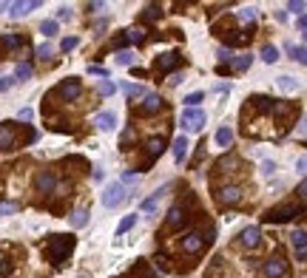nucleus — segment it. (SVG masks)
<instances>
[{
	"instance_id": "obj_26",
	"label": "nucleus",
	"mask_w": 307,
	"mask_h": 278,
	"mask_svg": "<svg viewBox=\"0 0 307 278\" xmlns=\"http://www.w3.org/2000/svg\"><path fill=\"white\" fill-rule=\"evenodd\" d=\"M262 60L267 62V66H273V62L279 60V48H276V46H270V43H267V46H264V48H262Z\"/></svg>"
},
{
	"instance_id": "obj_6",
	"label": "nucleus",
	"mask_w": 307,
	"mask_h": 278,
	"mask_svg": "<svg viewBox=\"0 0 307 278\" xmlns=\"http://www.w3.org/2000/svg\"><path fill=\"white\" fill-rule=\"evenodd\" d=\"M80 91H83V86H80V80H66V82H60V88H57V96H60L63 102H74L80 96Z\"/></svg>"
},
{
	"instance_id": "obj_17",
	"label": "nucleus",
	"mask_w": 307,
	"mask_h": 278,
	"mask_svg": "<svg viewBox=\"0 0 307 278\" xmlns=\"http://www.w3.org/2000/svg\"><path fill=\"white\" fill-rule=\"evenodd\" d=\"M40 6V0H29V3H9V14L12 18H23V14H29L32 9H37Z\"/></svg>"
},
{
	"instance_id": "obj_1",
	"label": "nucleus",
	"mask_w": 307,
	"mask_h": 278,
	"mask_svg": "<svg viewBox=\"0 0 307 278\" xmlns=\"http://www.w3.org/2000/svg\"><path fill=\"white\" fill-rule=\"evenodd\" d=\"M71 250H74V236H52L49 247H46V258L60 264V261H66L71 256Z\"/></svg>"
},
{
	"instance_id": "obj_12",
	"label": "nucleus",
	"mask_w": 307,
	"mask_h": 278,
	"mask_svg": "<svg viewBox=\"0 0 307 278\" xmlns=\"http://www.w3.org/2000/svg\"><path fill=\"white\" fill-rule=\"evenodd\" d=\"M179 62H182V57H179V54H176V52L174 54L168 52V54H159V57H157V68L162 71V74H168V71H174Z\"/></svg>"
},
{
	"instance_id": "obj_27",
	"label": "nucleus",
	"mask_w": 307,
	"mask_h": 278,
	"mask_svg": "<svg viewBox=\"0 0 307 278\" xmlns=\"http://www.w3.org/2000/svg\"><path fill=\"white\" fill-rule=\"evenodd\" d=\"M287 52L293 54V60H296V62L307 66V48H304V46H287Z\"/></svg>"
},
{
	"instance_id": "obj_32",
	"label": "nucleus",
	"mask_w": 307,
	"mask_h": 278,
	"mask_svg": "<svg viewBox=\"0 0 307 278\" xmlns=\"http://www.w3.org/2000/svg\"><path fill=\"white\" fill-rule=\"evenodd\" d=\"M162 18V9L159 6H148V9L142 12V20H159Z\"/></svg>"
},
{
	"instance_id": "obj_23",
	"label": "nucleus",
	"mask_w": 307,
	"mask_h": 278,
	"mask_svg": "<svg viewBox=\"0 0 307 278\" xmlns=\"http://www.w3.org/2000/svg\"><path fill=\"white\" fill-rule=\"evenodd\" d=\"M185 154H188V139L176 136L174 139V159H176V162H185Z\"/></svg>"
},
{
	"instance_id": "obj_24",
	"label": "nucleus",
	"mask_w": 307,
	"mask_h": 278,
	"mask_svg": "<svg viewBox=\"0 0 307 278\" xmlns=\"http://www.w3.org/2000/svg\"><path fill=\"white\" fill-rule=\"evenodd\" d=\"M250 102L259 108V111H273V105H276V100H270V96H250Z\"/></svg>"
},
{
	"instance_id": "obj_16",
	"label": "nucleus",
	"mask_w": 307,
	"mask_h": 278,
	"mask_svg": "<svg viewBox=\"0 0 307 278\" xmlns=\"http://www.w3.org/2000/svg\"><path fill=\"white\" fill-rule=\"evenodd\" d=\"M239 238H242V244H245V247H256V244H259V238H262V230H259L256 224H250V227H245V230H242V236H239Z\"/></svg>"
},
{
	"instance_id": "obj_11",
	"label": "nucleus",
	"mask_w": 307,
	"mask_h": 278,
	"mask_svg": "<svg viewBox=\"0 0 307 278\" xmlns=\"http://www.w3.org/2000/svg\"><path fill=\"white\" fill-rule=\"evenodd\" d=\"M179 247H182V252H202V247H205V236H199V233H188L182 238V244H179Z\"/></svg>"
},
{
	"instance_id": "obj_43",
	"label": "nucleus",
	"mask_w": 307,
	"mask_h": 278,
	"mask_svg": "<svg viewBox=\"0 0 307 278\" xmlns=\"http://www.w3.org/2000/svg\"><path fill=\"white\" fill-rule=\"evenodd\" d=\"M230 60H233V54H230V48H228V46H222V48H219V62L225 66V62H230Z\"/></svg>"
},
{
	"instance_id": "obj_46",
	"label": "nucleus",
	"mask_w": 307,
	"mask_h": 278,
	"mask_svg": "<svg viewBox=\"0 0 307 278\" xmlns=\"http://www.w3.org/2000/svg\"><path fill=\"white\" fill-rule=\"evenodd\" d=\"M12 86H15V77H0V91H3V94H6Z\"/></svg>"
},
{
	"instance_id": "obj_48",
	"label": "nucleus",
	"mask_w": 307,
	"mask_h": 278,
	"mask_svg": "<svg viewBox=\"0 0 307 278\" xmlns=\"http://www.w3.org/2000/svg\"><path fill=\"white\" fill-rule=\"evenodd\" d=\"M296 170H298V174H307V156H298L296 159Z\"/></svg>"
},
{
	"instance_id": "obj_38",
	"label": "nucleus",
	"mask_w": 307,
	"mask_h": 278,
	"mask_svg": "<svg viewBox=\"0 0 307 278\" xmlns=\"http://www.w3.org/2000/svg\"><path fill=\"white\" fill-rule=\"evenodd\" d=\"M253 18H256V9H253V6H245V9L239 12V20H242V23H250Z\"/></svg>"
},
{
	"instance_id": "obj_44",
	"label": "nucleus",
	"mask_w": 307,
	"mask_h": 278,
	"mask_svg": "<svg viewBox=\"0 0 307 278\" xmlns=\"http://www.w3.org/2000/svg\"><path fill=\"white\" fill-rule=\"evenodd\" d=\"M273 170H276V162H273V159H264V162H262V174L264 176H273Z\"/></svg>"
},
{
	"instance_id": "obj_30",
	"label": "nucleus",
	"mask_w": 307,
	"mask_h": 278,
	"mask_svg": "<svg viewBox=\"0 0 307 278\" xmlns=\"http://www.w3.org/2000/svg\"><path fill=\"white\" fill-rule=\"evenodd\" d=\"M3 46H6V48H20V46H23V37L20 34H3Z\"/></svg>"
},
{
	"instance_id": "obj_18",
	"label": "nucleus",
	"mask_w": 307,
	"mask_h": 278,
	"mask_svg": "<svg viewBox=\"0 0 307 278\" xmlns=\"http://www.w3.org/2000/svg\"><path fill=\"white\" fill-rule=\"evenodd\" d=\"M145 150H148V162H154V159L165 150V139L162 136H154V139H148V145H145Z\"/></svg>"
},
{
	"instance_id": "obj_41",
	"label": "nucleus",
	"mask_w": 307,
	"mask_h": 278,
	"mask_svg": "<svg viewBox=\"0 0 307 278\" xmlns=\"http://www.w3.org/2000/svg\"><path fill=\"white\" fill-rule=\"evenodd\" d=\"M12 270H15V264H12L9 258H3V261H0V278H6V276L12 272Z\"/></svg>"
},
{
	"instance_id": "obj_8",
	"label": "nucleus",
	"mask_w": 307,
	"mask_h": 278,
	"mask_svg": "<svg viewBox=\"0 0 307 278\" xmlns=\"http://www.w3.org/2000/svg\"><path fill=\"white\" fill-rule=\"evenodd\" d=\"M262 272H264V278H284L287 276V264H284L281 258H267Z\"/></svg>"
},
{
	"instance_id": "obj_15",
	"label": "nucleus",
	"mask_w": 307,
	"mask_h": 278,
	"mask_svg": "<svg viewBox=\"0 0 307 278\" xmlns=\"http://www.w3.org/2000/svg\"><path fill=\"white\" fill-rule=\"evenodd\" d=\"M94 125L100 130H111L117 125V114L114 111H100L97 114V120H94Z\"/></svg>"
},
{
	"instance_id": "obj_54",
	"label": "nucleus",
	"mask_w": 307,
	"mask_h": 278,
	"mask_svg": "<svg viewBox=\"0 0 307 278\" xmlns=\"http://www.w3.org/2000/svg\"><path fill=\"white\" fill-rule=\"evenodd\" d=\"M298 136H307V114L301 116V125H298Z\"/></svg>"
},
{
	"instance_id": "obj_31",
	"label": "nucleus",
	"mask_w": 307,
	"mask_h": 278,
	"mask_svg": "<svg viewBox=\"0 0 307 278\" xmlns=\"http://www.w3.org/2000/svg\"><path fill=\"white\" fill-rule=\"evenodd\" d=\"M123 91H125V96H145V88L142 86H128V82H123Z\"/></svg>"
},
{
	"instance_id": "obj_42",
	"label": "nucleus",
	"mask_w": 307,
	"mask_h": 278,
	"mask_svg": "<svg viewBox=\"0 0 307 278\" xmlns=\"http://www.w3.org/2000/svg\"><path fill=\"white\" fill-rule=\"evenodd\" d=\"M140 208H142V213H157V199H145Z\"/></svg>"
},
{
	"instance_id": "obj_52",
	"label": "nucleus",
	"mask_w": 307,
	"mask_h": 278,
	"mask_svg": "<svg viewBox=\"0 0 307 278\" xmlns=\"http://www.w3.org/2000/svg\"><path fill=\"white\" fill-rule=\"evenodd\" d=\"M18 204H0V216H6V213H15Z\"/></svg>"
},
{
	"instance_id": "obj_35",
	"label": "nucleus",
	"mask_w": 307,
	"mask_h": 278,
	"mask_svg": "<svg viewBox=\"0 0 307 278\" xmlns=\"http://www.w3.org/2000/svg\"><path fill=\"white\" fill-rule=\"evenodd\" d=\"M202 96H205L202 91H193V94H188V96H185V105H188V108H196V105L202 102Z\"/></svg>"
},
{
	"instance_id": "obj_53",
	"label": "nucleus",
	"mask_w": 307,
	"mask_h": 278,
	"mask_svg": "<svg viewBox=\"0 0 307 278\" xmlns=\"http://www.w3.org/2000/svg\"><path fill=\"white\" fill-rule=\"evenodd\" d=\"M57 18H60V20H71V9H69V6H63V9L57 12Z\"/></svg>"
},
{
	"instance_id": "obj_50",
	"label": "nucleus",
	"mask_w": 307,
	"mask_h": 278,
	"mask_svg": "<svg viewBox=\"0 0 307 278\" xmlns=\"http://www.w3.org/2000/svg\"><path fill=\"white\" fill-rule=\"evenodd\" d=\"M88 71H91V74H97V77H106V80H108V71L103 68V66H91Z\"/></svg>"
},
{
	"instance_id": "obj_13",
	"label": "nucleus",
	"mask_w": 307,
	"mask_h": 278,
	"mask_svg": "<svg viewBox=\"0 0 307 278\" xmlns=\"http://www.w3.org/2000/svg\"><path fill=\"white\" fill-rule=\"evenodd\" d=\"M15 142H18V136H15V128H12L9 122H3V125H0V150L15 148Z\"/></svg>"
},
{
	"instance_id": "obj_39",
	"label": "nucleus",
	"mask_w": 307,
	"mask_h": 278,
	"mask_svg": "<svg viewBox=\"0 0 307 278\" xmlns=\"http://www.w3.org/2000/svg\"><path fill=\"white\" fill-rule=\"evenodd\" d=\"M37 57H40V60H52V43L37 46Z\"/></svg>"
},
{
	"instance_id": "obj_55",
	"label": "nucleus",
	"mask_w": 307,
	"mask_h": 278,
	"mask_svg": "<svg viewBox=\"0 0 307 278\" xmlns=\"http://www.w3.org/2000/svg\"><path fill=\"white\" fill-rule=\"evenodd\" d=\"M182 74H179V71H176V74H171V82H174V86H179V82H182Z\"/></svg>"
},
{
	"instance_id": "obj_60",
	"label": "nucleus",
	"mask_w": 307,
	"mask_h": 278,
	"mask_svg": "<svg viewBox=\"0 0 307 278\" xmlns=\"http://www.w3.org/2000/svg\"><path fill=\"white\" fill-rule=\"evenodd\" d=\"M80 278H88V276H80Z\"/></svg>"
},
{
	"instance_id": "obj_36",
	"label": "nucleus",
	"mask_w": 307,
	"mask_h": 278,
	"mask_svg": "<svg viewBox=\"0 0 307 278\" xmlns=\"http://www.w3.org/2000/svg\"><path fill=\"white\" fill-rule=\"evenodd\" d=\"M219 168L225 170V174H230V170L236 168V156H222V159H219Z\"/></svg>"
},
{
	"instance_id": "obj_4",
	"label": "nucleus",
	"mask_w": 307,
	"mask_h": 278,
	"mask_svg": "<svg viewBox=\"0 0 307 278\" xmlns=\"http://www.w3.org/2000/svg\"><path fill=\"white\" fill-rule=\"evenodd\" d=\"M125 196H128V193H125V184L123 182L106 184V190H103V208H117Z\"/></svg>"
},
{
	"instance_id": "obj_47",
	"label": "nucleus",
	"mask_w": 307,
	"mask_h": 278,
	"mask_svg": "<svg viewBox=\"0 0 307 278\" xmlns=\"http://www.w3.org/2000/svg\"><path fill=\"white\" fill-rule=\"evenodd\" d=\"M32 116H35V111H32V108H20V114H18V120H23V122H29Z\"/></svg>"
},
{
	"instance_id": "obj_19",
	"label": "nucleus",
	"mask_w": 307,
	"mask_h": 278,
	"mask_svg": "<svg viewBox=\"0 0 307 278\" xmlns=\"http://www.w3.org/2000/svg\"><path fill=\"white\" fill-rule=\"evenodd\" d=\"M213 142H216L219 148H228L230 142H233V130H230V128H225V125H222V128L216 130V134H213Z\"/></svg>"
},
{
	"instance_id": "obj_40",
	"label": "nucleus",
	"mask_w": 307,
	"mask_h": 278,
	"mask_svg": "<svg viewBox=\"0 0 307 278\" xmlns=\"http://www.w3.org/2000/svg\"><path fill=\"white\" fill-rule=\"evenodd\" d=\"M117 62H120V66H134V54L131 52H120L117 54Z\"/></svg>"
},
{
	"instance_id": "obj_57",
	"label": "nucleus",
	"mask_w": 307,
	"mask_h": 278,
	"mask_svg": "<svg viewBox=\"0 0 307 278\" xmlns=\"http://www.w3.org/2000/svg\"><path fill=\"white\" fill-rule=\"evenodd\" d=\"M69 188H71V184H69V182H63V184H57V190H60V193H63V196H66V193H69Z\"/></svg>"
},
{
	"instance_id": "obj_58",
	"label": "nucleus",
	"mask_w": 307,
	"mask_h": 278,
	"mask_svg": "<svg viewBox=\"0 0 307 278\" xmlns=\"http://www.w3.org/2000/svg\"><path fill=\"white\" fill-rule=\"evenodd\" d=\"M298 26H301V28L307 32V14H304V18H298Z\"/></svg>"
},
{
	"instance_id": "obj_14",
	"label": "nucleus",
	"mask_w": 307,
	"mask_h": 278,
	"mask_svg": "<svg viewBox=\"0 0 307 278\" xmlns=\"http://www.w3.org/2000/svg\"><path fill=\"white\" fill-rule=\"evenodd\" d=\"M168 227H174V230L185 227V208L182 204H174V208L168 210Z\"/></svg>"
},
{
	"instance_id": "obj_49",
	"label": "nucleus",
	"mask_w": 307,
	"mask_h": 278,
	"mask_svg": "<svg viewBox=\"0 0 307 278\" xmlns=\"http://www.w3.org/2000/svg\"><path fill=\"white\" fill-rule=\"evenodd\" d=\"M287 12H304V3H301V0H293V3H287Z\"/></svg>"
},
{
	"instance_id": "obj_21",
	"label": "nucleus",
	"mask_w": 307,
	"mask_h": 278,
	"mask_svg": "<svg viewBox=\"0 0 307 278\" xmlns=\"http://www.w3.org/2000/svg\"><path fill=\"white\" fill-rule=\"evenodd\" d=\"M276 86H279L284 94H290V91H296V88H298V80H296V77H290V74H281V77L276 80Z\"/></svg>"
},
{
	"instance_id": "obj_29",
	"label": "nucleus",
	"mask_w": 307,
	"mask_h": 278,
	"mask_svg": "<svg viewBox=\"0 0 307 278\" xmlns=\"http://www.w3.org/2000/svg\"><path fill=\"white\" fill-rule=\"evenodd\" d=\"M32 77V66L29 62H18V68H15V82L18 80H29Z\"/></svg>"
},
{
	"instance_id": "obj_28",
	"label": "nucleus",
	"mask_w": 307,
	"mask_h": 278,
	"mask_svg": "<svg viewBox=\"0 0 307 278\" xmlns=\"http://www.w3.org/2000/svg\"><path fill=\"white\" fill-rule=\"evenodd\" d=\"M134 224H137V216H134V213H128V216H125L123 222H120V227H117V236H123V233H128V230H131Z\"/></svg>"
},
{
	"instance_id": "obj_9",
	"label": "nucleus",
	"mask_w": 307,
	"mask_h": 278,
	"mask_svg": "<svg viewBox=\"0 0 307 278\" xmlns=\"http://www.w3.org/2000/svg\"><path fill=\"white\" fill-rule=\"evenodd\" d=\"M162 111V100H159V94H145V100H142V105H137V114L140 116H151V114Z\"/></svg>"
},
{
	"instance_id": "obj_34",
	"label": "nucleus",
	"mask_w": 307,
	"mask_h": 278,
	"mask_svg": "<svg viewBox=\"0 0 307 278\" xmlns=\"http://www.w3.org/2000/svg\"><path fill=\"white\" fill-rule=\"evenodd\" d=\"M134 139H137V134H134V130L128 128V130L123 134V136H120V148H123V150H128V145H131Z\"/></svg>"
},
{
	"instance_id": "obj_3",
	"label": "nucleus",
	"mask_w": 307,
	"mask_h": 278,
	"mask_svg": "<svg viewBox=\"0 0 307 278\" xmlns=\"http://www.w3.org/2000/svg\"><path fill=\"white\" fill-rule=\"evenodd\" d=\"M205 120H208V114L202 111V108H185L182 116H179L182 128H185V130H196V134L205 128Z\"/></svg>"
},
{
	"instance_id": "obj_37",
	"label": "nucleus",
	"mask_w": 307,
	"mask_h": 278,
	"mask_svg": "<svg viewBox=\"0 0 307 278\" xmlns=\"http://www.w3.org/2000/svg\"><path fill=\"white\" fill-rule=\"evenodd\" d=\"M114 91H117V86L111 82V80H103V82H100V94L103 96H111Z\"/></svg>"
},
{
	"instance_id": "obj_2",
	"label": "nucleus",
	"mask_w": 307,
	"mask_h": 278,
	"mask_svg": "<svg viewBox=\"0 0 307 278\" xmlns=\"http://www.w3.org/2000/svg\"><path fill=\"white\" fill-rule=\"evenodd\" d=\"M301 213H304L301 204H279V208H270L267 213H264V222H270V224H284V222L301 216Z\"/></svg>"
},
{
	"instance_id": "obj_22",
	"label": "nucleus",
	"mask_w": 307,
	"mask_h": 278,
	"mask_svg": "<svg viewBox=\"0 0 307 278\" xmlns=\"http://www.w3.org/2000/svg\"><path fill=\"white\" fill-rule=\"evenodd\" d=\"M69 222H71V227H74V230H77V227H86L88 224V210L86 208L74 210V213L69 216Z\"/></svg>"
},
{
	"instance_id": "obj_20",
	"label": "nucleus",
	"mask_w": 307,
	"mask_h": 278,
	"mask_svg": "<svg viewBox=\"0 0 307 278\" xmlns=\"http://www.w3.org/2000/svg\"><path fill=\"white\" fill-rule=\"evenodd\" d=\"M250 62H253L250 54H236V57L230 60V68H233V71H247V68H250Z\"/></svg>"
},
{
	"instance_id": "obj_59",
	"label": "nucleus",
	"mask_w": 307,
	"mask_h": 278,
	"mask_svg": "<svg viewBox=\"0 0 307 278\" xmlns=\"http://www.w3.org/2000/svg\"><path fill=\"white\" fill-rule=\"evenodd\" d=\"M304 43H307V32H304Z\"/></svg>"
},
{
	"instance_id": "obj_33",
	"label": "nucleus",
	"mask_w": 307,
	"mask_h": 278,
	"mask_svg": "<svg viewBox=\"0 0 307 278\" xmlns=\"http://www.w3.org/2000/svg\"><path fill=\"white\" fill-rule=\"evenodd\" d=\"M125 37H128L131 43H142V40H145V32L137 26V28H131V32H125Z\"/></svg>"
},
{
	"instance_id": "obj_45",
	"label": "nucleus",
	"mask_w": 307,
	"mask_h": 278,
	"mask_svg": "<svg viewBox=\"0 0 307 278\" xmlns=\"http://www.w3.org/2000/svg\"><path fill=\"white\" fill-rule=\"evenodd\" d=\"M77 43H80L77 37H66V40H63V43H60V48H63V52H71V48H74V46H77Z\"/></svg>"
},
{
	"instance_id": "obj_56",
	"label": "nucleus",
	"mask_w": 307,
	"mask_h": 278,
	"mask_svg": "<svg viewBox=\"0 0 307 278\" xmlns=\"http://www.w3.org/2000/svg\"><path fill=\"white\" fill-rule=\"evenodd\" d=\"M134 179H137V174H128V170L123 174V184H125V182H134Z\"/></svg>"
},
{
	"instance_id": "obj_10",
	"label": "nucleus",
	"mask_w": 307,
	"mask_h": 278,
	"mask_svg": "<svg viewBox=\"0 0 307 278\" xmlns=\"http://www.w3.org/2000/svg\"><path fill=\"white\" fill-rule=\"evenodd\" d=\"M290 244L296 247V258L304 261L307 258V233L304 230H293V233H290Z\"/></svg>"
},
{
	"instance_id": "obj_25",
	"label": "nucleus",
	"mask_w": 307,
	"mask_h": 278,
	"mask_svg": "<svg viewBox=\"0 0 307 278\" xmlns=\"http://www.w3.org/2000/svg\"><path fill=\"white\" fill-rule=\"evenodd\" d=\"M57 32H60V23H57V20H43V23H40V34L54 37Z\"/></svg>"
},
{
	"instance_id": "obj_5",
	"label": "nucleus",
	"mask_w": 307,
	"mask_h": 278,
	"mask_svg": "<svg viewBox=\"0 0 307 278\" xmlns=\"http://www.w3.org/2000/svg\"><path fill=\"white\" fill-rule=\"evenodd\" d=\"M216 202H219L222 208H233V204H239V202H242V188L228 184V188L216 190Z\"/></svg>"
},
{
	"instance_id": "obj_51",
	"label": "nucleus",
	"mask_w": 307,
	"mask_h": 278,
	"mask_svg": "<svg viewBox=\"0 0 307 278\" xmlns=\"http://www.w3.org/2000/svg\"><path fill=\"white\" fill-rule=\"evenodd\" d=\"M296 193H298V199H307V179L296 188Z\"/></svg>"
},
{
	"instance_id": "obj_7",
	"label": "nucleus",
	"mask_w": 307,
	"mask_h": 278,
	"mask_svg": "<svg viewBox=\"0 0 307 278\" xmlns=\"http://www.w3.org/2000/svg\"><path fill=\"white\" fill-rule=\"evenodd\" d=\"M35 188H37V193L57 190V176H54L52 170H40V174L35 176Z\"/></svg>"
}]
</instances>
